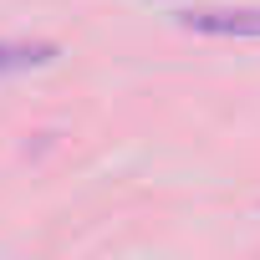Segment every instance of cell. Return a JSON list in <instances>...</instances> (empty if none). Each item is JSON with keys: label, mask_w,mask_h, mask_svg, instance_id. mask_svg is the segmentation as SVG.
Here are the masks:
<instances>
[{"label": "cell", "mask_w": 260, "mask_h": 260, "mask_svg": "<svg viewBox=\"0 0 260 260\" xmlns=\"http://www.w3.org/2000/svg\"><path fill=\"white\" fill-rule=\"evenodd\" d=\"M184 31L194 36H260V11L255 6H209V11H184L179 16Z\"/></svg>", "instance_id": "1"}, {"label": "cell", "mask_w": 260, "mask_h": 260, "mask_svg": "<svg viewBox=\"0 0 260 260\" xmlns=\"http://www.w3.org/2000/svg\"><path fill=\"white\" fill-rule=\"evenodd\" d=\"M56 46L51 41H0V77L6 72H31V67H51Z\"/></svg>", "instance_id": "2"}]
</instances>
